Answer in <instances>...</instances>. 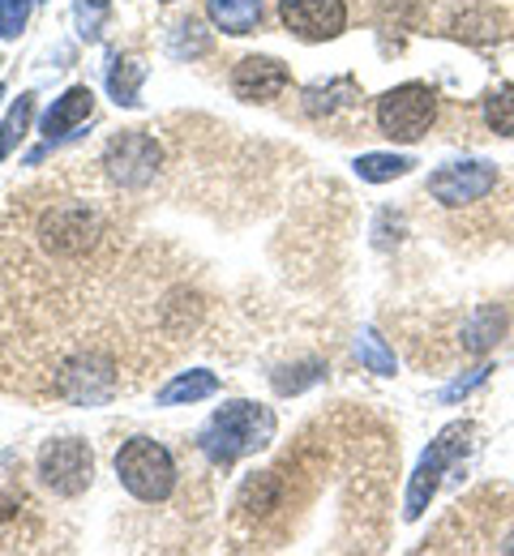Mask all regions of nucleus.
Returning a JSON list of instances; mask_svg holds the SVG:
<instances>
[{
  "label": "nucleus",
  "instance_id": "2eb2a0df",
  "mask_svg": "<svg viewBox=\"0 0 514 556\" xmlns=\"http://www.w3.org/2000/svg\"><path fill=\"white\" fill-rule=\"evenodd\" d=\"M502 334H506V313L489 304V308H480V313L463 326V351H476V355H480V351L498 348Z\"/></svg>",
  "mask_w": 514,
  "mask_h": 556
},
{
  "label": "nucleus",
  "instance_id": "5701e85b",
  "mask_svg": "<svg viewBox=\"0 0 514 556\" xmlns=\"http://www.w3.org/2000/svg\"><path fill=\"white\" fill-rule=\"evenodd\" d=\"M326 377V364L322 359H304V364H296V368H279L275 372V390L279 394H300L304 386H317Z\"/></svg>",
  "mask_w": 514,
  "mask_h": 556
},
{
  "label": "nucleus",
  "instance_id": "393cba45",
  "mask_svg": "<svg viewBox=\"0 0 514 556\" xmlns=\"http://www.w3.org/2000/svg\"><path fill=\"white\" fill-rule=\"evenodd\" d=\"M35 0H0V39H17L30 22Z\"/></svg>",
  "mask_w": 514,
  "mask_h": 556
},
{
  "label": "nucleus",
  "instance_id": "6e6552de",
  "mask_svg": "<svg viewBox=\"0 0 514 556\" xmlns=\"http://www.w3.org/2000/svg\"><path fill=\"white\" fill-rule=\"evenodd\" d=\"M498 185V167L485 159H467V163H450L429 176V193L438 198L441 206H467L480 202L489 189Z\"/></svg>",
  "mask_w": 514,
  "mask_h": 556
},
{
  "label": "nucleus",
  "instance_id": "1a4fd4ad",
  "mask_svg": "<svg viewBox=\"0 0 514 556\" xmlns=\"http://www.w3.org/2000/svg\"><path fill=\"white\" fill-rule=\"evenodd\" d=\"M57 390L65 399H74V403H103L116 390V372H112V364L103 355L82 351V355L65 359L57 368Z\"/></svg>",
  "mask_w": 514,
  "mask_h": 556
},
{
  "label": "nucleus",
  "instance_id": "a211bd4d",
  "mask_svg": "<svg viewBox=\"0 0 514 556\" xmlns=\"http://www.w3.org/2000/svg\"><path fill=\"white\" fill-rule=\"evenodd\" d=\"M416 163L408 159V154H361L356 159V176L368 180V185H386V180H399V176H408Z\"/></svg>",
  "mask_w": 514,
  "mask_h": 556
},
{
  "label": "nucleus",
  "instance_id": "7ed1b4c3",
  "mask_svg": "<svg viewBox=\"0 0 514 556\" xmlns=\"http://www.w3.org/2000/svg\"><path fill=\"white\" fill-rule=\"evenodd\" d=\"M438 121V94L421 81L394 86L377 99V129L390 141H421Z\"/></svg>",
  "mask_w": 514,
  "mask_h": 556
},
{
  "label": "nucleus",
  "instance_id": "cd10ccee",
  "mask_svg": "<svg viewBox=\"0 0 514 556\" xmlns=\"http://www.w3.org/2000/svg\"><path fill=\"white\" fill-rule=\"evenodd\" d=\"M167 4H172V0H167Z\"/></svg>",
  "mask_w": 514,
  "mask_h": 556
},
{
  "label": "nucleus",
  "instance_id": "4be33fe9",
  "mask_svg": "<svg viewBox=\"0 0 514 556\" xmlns=\"http://www.w3.org/2000/svg\"><path fill=\"white\" fill-rule=\"evenodd\" d=\"M167 52H172L176 61L206 56V52H211V35H206L198 22H180V26H176V35H172V43H167Z\"/></svg>",
  "mask_w": 514,
  "mask_h": 556
},
{
  "label": "nucleus",
  "instance_id": "6ab92c4d",
  "mask_svg": "<svg viewBox=\"0 0 514 556\" xmlns=\"http://www.w3.org/2000/svg\"><path fill=\"white\" fill-rule=\"evenodd\" d=\"M30 116H35V94L26 90V94H17V103H13V108H9V116L0 121V159H4V154H13V146L26 138Z\"/></svg>",
  "mask_w": 514,
  "mask_h": 556
},
{
  "label": "nucleus",
  "instance_id": "9b49d317",
  "mask_svg": "<svg viewBox=\"0 0 514 556\" xmlns=\"http://www.w3.org/2000/svg\"><path fill=\"white\" fill-rule=\"evenodd\" d=\"M90 112H95L90 86H70V90L48 108V116H43V150L57 146V141L74 138L77 129L90 121ZM35 154H39V150H35Z\"/></svg>",
  "mask_w": 514,
  "mask_h": 556
},
{
  "label": "nucleus",
  "instance_id": "f257e3e1",
  "mask_svg": "<svg viewBox=\"0 0 514 556\" xmlns=\"http://www.w3.org/2000/svg\"><path fill=\"white\" fill-rule=\"evenodd\" d=\"M271 441H275V412L262 407V403H245V399L223 403L220 412L206 419V428L198 432L202 454H206L215 467H223V471H227L231 463H240L245 454L266 450Z\"/></svg>",
  "mask_w": 514,
  "mask_h": 556
},
{
  "label": "nucleus",
  "instance_id": "bb28decb",
  "mask_svg": "<svg viewBox=\"0 0 514 556\" xmlns=\"http://www.w3.org/2000/svg\"><path fill=\"white\" fill-rule=\"evenodd\" d=\"M502 553H511V556H514V531H511V535H506V544H502Z\"/></svg>",
  "mask_w": 514,
  "mask_h": 556
},
{
  "label": "nucleus",
  "instance_id": "9d476101",
  "mask_svg": "<svg viewBox=\"0 0 514 556\" xmlns=\"http://www.w3.org/2000/svg\"><path fill=\"white\" fill-rule=\"evenodd\" d=\"M288 81H292V73L275 56H245L231 73V90L245 103H271L288 90Z\"/></svg>",
  "mask_w": 514,
  "mask_h": 556
},
{
  "label": "nucleus",
  "instance_id": "39448f33",
  "mask_svg": "<svg viewBox=\"0 0 514 556\" xmlns=\"http://www.w3.org/2000/svg\"><path fill=\"white\" fill-rule=\"evenodd\" d=\"M39 476L43 484L52 488L57 496H77L90 488V476H95V454L86 441L77 437H61V441H48L39 450Z\"/></svg>",
  "mask_w": 514,
  "mask_h": 556
},
{
  "label": "nucleus",
  "instance_id": "ddd939ff",
  "mask_svg": "<svg viewBox=\"0 0 514 556\" xmlns=\"http://www.w3.org/2000/svg\"><path fill=\"white\" fill-rule=\"evenodd\" d=\"M450 35L463 43H498L506 35V17L498 9H463L450 22Z\"/></svg>",
  "mask_w": 514,
  "mask_h": 556
},
{
  "label": "nucleus",
  "instance_id": "dca6fc26",
  "mask_svg": "<svg viewBox=\"0 0 514 556\" xmlns=\"http://www.w3.org/2000/svg\"><path fill=\"white\" fill-rule=\"evenodd\" d=\"M142 77H147V70L138 65V61H112V70H108V94L121 103V108H138L142 103Z\"/></svg>",
  "mask_w": 514,
  "mask_h": 556
},
{
  "label": "nucleus",
  "instance_id": "423d86ee",
  "mask_svg": "<svg viewBox=\"0 0 514 556\" xmlns=\"http://www.w3.org/2000/svg\"><path fill=\"white\" fill-rule=\"evenodd\" d=\"M159 159H163L159 141L142 134V129L116 134V138L108 141V150H103V167L125 189H147L150 180H154V172H159Z\"/></svg>",
  "mask_w": 514,
  "mask_h": 556
},
{
  "label": "nucleus",
  "instance_id": "b1692460",
  "mask_svg": "<svg viewBox=\"0 0 514 556\" xmlns=\"http://www.w3.org/2000/svg\"><path fill=\"white\" fill-rule=\"evenodd\" d=\"M108 9H112V0H77L74 4L77 35L82 39H99L103 35V22H108Z\"/></svg>",
  "mask_w": 514,
  "mask_h": 556
},
{
  "label": "nucleus",
  "instance_id": "a878e982",
  "mask_svg": "<svg viewBox=\"0 0 514 556\" xmlns=\"http://www.w3.org/2000/svg\"><path fill=\"white\" fill-rule=\"evenodd\" d=\"M489 372H493V368H476L472 377H463V381H454V386H450V390H446L441 399H446V403H454V399H463V394H472V390H476V386H480V381H485Z\"/></svg>",
  "mask_w": 514,
  "mask_h": 556
},
{
  "label": "nucleus",
  "instance_id": "f3484780",
  "mask_svg": "<svg viewBox=\"0 0 514 556\" xmlns=\"http://www.w3.org/2000/svg\"><path fill=\"white\" fill-rule=\"evenodd\" d=\"M352 99H356V81H352V77H335L330 86L304 90V112H309V116H330V112H339V108L352 103Z\"/></svg>",
  "mask_w": 514,
  "mask_h": 556
},
{
  "label": "nucleus",
  "instance_id": "aec40b11",
  "mask_svg": "<svg viewBox=\"0 0 514 556\" xmlns=\"http://www.w3.org/2000/svg\"><path fill=\"white\" fill-rule=\"evenodd\" d=\"M356 355H361V364H365L368 372H377V377H394V351L386 348V339L365 326L361 334H356Z\"/></svg>",
  "mask_w": 514,
  "mask_h": 556
},
{
  "label": "nucleus",
  "instance_id": "0eeeda50",
  "mask_svg": "<svg viewBox=\"0 0 514 556\" xmlns=\"http://www.w3.org/2000/svg\"><path fill=\"white\" fill-rule=\"evenodd\" d=\"M279 17L304 43H326L343 35L348 26V4L343 0H279Z\"/></svg>",
  "mask_w": 514,
  "mask_h": 556
},
{
  "label": "nucleus",
  "instance_id": "f03ea898",
  "mask_svg": "<svg viewBox=\"0 0 514 556\" xmlns=\"http://www.w3.org/2000/svg\"><path fill=\"white\" fill-rule=\"evenodd\" d=\"M116 476L138 501H167L172 488H176V463L159 441L134 437L116 454Z\"/></svg>",
  "mask_w": 514,
  "mask_h": 556
},
{
  "label": "nucleus",
  "instance_id": "412c9836",
  "mask_svg": "<svg viewBox=\"0 0 514 556\" xmlns=\"http://www.w3.org/2000/svg\"><path fill=\"white\" fill-rule=\"evenodd\" d=\"M485 125H489L498 138H514V81L511 86H498V90L485 99Z\"/></svg>",
  "mask_w": 514,
  "mask_h": 556
},
{
  "label": "nucleus",
  "instance_id": "f8f14e48",
  "mask_svg": "<svg viewBox=\"0 0 514 556\" xmlns=\"http://www.w3.org/2000/svg\"><path fill=\"white\" fill-rule=\"evenodd\" d=\"M215 390H220V377L206 372V368H193V372H180L176 381H167V386L154 394V403H159V407H185V403L211 399Z\"/></svg>",
  "mask_w": 514,
  "mask_h": 556
},
{
  "label": "nucleus",
  "instance_id": "4468645a",
  "mask_svg": "<svg viewBox=\"0 0 514 556\" xmlns=\"http://www.w3.org/2000/svg\"><path fill=\"white\" fill-rule=\"evenodd\" d=\"M206 13L227 35H253L262 26V0H206Z\"/></svg>",
  "mask_w": 514,
  "mask_h": 556
},
{
  "label": "nucleus",
  "instance_id": "20e7f679",
  "mask_svg": "<svg viewBox=\"0 0 514 556\" xmlns=\"http://www.w3.org/2000/svg\"><path fill=\"white\" fill-rule=\"evenodd\" d=\"M467 437H472V424H450V428L438 432V441H429V450L421 454V463H416V471H412V484H408V501H403V518H408V522H416V518L429 509L441 476H446V471L459 463V454L467 450Z\"/></svg>",
  "mask_w": 514,
  "mask_h": 556
}]
</instances>
